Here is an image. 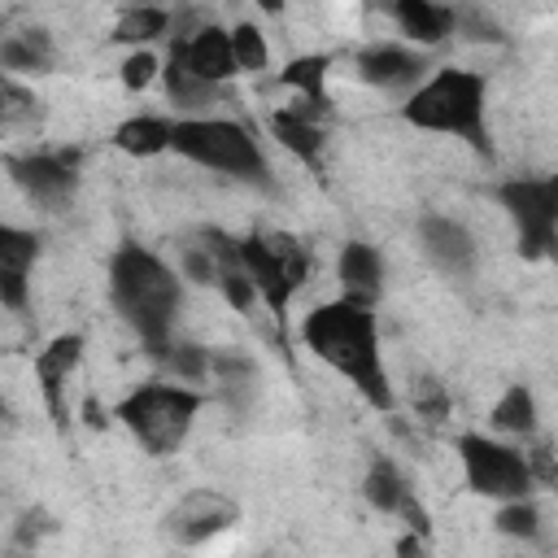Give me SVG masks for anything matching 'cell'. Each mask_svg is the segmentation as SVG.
<instances>
[{"label": "cell", "instance_id": "obj_35", "mask_svg": "<svg viewBox=\"0 0 558 558\" xmlns=\"http://www.w3.org/2000/svg\"><path fill=\"white\" fill-rule=\"evenodd\" d=\"M401 514H405V523H410V532H414V536H423V541L432 536V519H427V510H423L414 497L401 506Z\"/></svg>", "mask_w": 558, "mask_h": 558}, {"label": "cell", "instance_id": "obj_11", "mask_svg": "<svg viewBox=\"0 0 558 558\" xmlns=\"http://www.w3.org/2000/svg\"><path fill=\"white\" fill-rule=\"evenodd\" d=\"M240 262H244V270H248V279H253L257 296L266 301V310H270L275 318H283L296 288H292V279H288V270H283V262H279V253H275V244H270V235H240Z\"/></svg>", "mask_w": 558, "mask_h": 558}, {"label": "cell", "instance_id": "obj_19", "mask_svg": "<svg viewBox=\"0 0 558 558\" xmlns=\"http://www.w3.org/2000/svg\"><path fill=\"white\" fill-rule=\"evenodd\" d=\"M174 140V122L170 118H157V113H140V118H126L118 131H113V144L126 153V157H157L166 153Z\"/></svg>", "mask_w": 558, "mask_h": 558}, {"label": "cell", "instance_id": "obj_1", "mask_svg": "<svg viewBox=\"0 0 558 558\" xmlns=\"http://www.w3.org/2000/svg\"><path fill=\"white\" fill-rule=\"evenodd\" d=\"M305 349L323 357L331 371H340L375 410H392V388L379 362V327H375V305L362 301H327L301 323Z\"/></svg>", "mask_w": 558, "mask_h": 558}, {"label": "cell", "instance_id": "obj_32", "mask_svg": "<svg viewBox=\"0 0 558 558\" xmlns=\"http://www.w3.org/2000/svg\"><path fill=\"white\" fill-rule=\"evenodd\" d=\"M183 275L187 279H196V283H218V262H214V253L201 244V248H187L183 253Z\"/></svg>", "mask_w": 558, "mask_h": 558}, {"label": "cell", "instance_id": "obj_23", "mask_svg": "<svg viewBox=\"0 0 558 558\" xmlns=\"http://www.w3.org/2000/svg\"><path fill=\"white\" fill-rule=\"evenodd\" d=\"M362 493H366V501H371L375 510H384V514H401V506L410 501V488H405L401 471H397L388 458H375V462H371V471H366V480H362Z\"/></svg>", "mask_w": 558, "mask_h": 558}, {"label": "cell", "instance_id": "obj_18", "mask_svg": "<svg viewBox=\"0 0 558 558\" xmlns=\"http://www.w3.org/2000/svg\"><path fill=\"white\" fill-rule=\"evenodd\" d=\"M392 17H397V26L414 44H445L458 31V9L432 4V0H397L392 4Z\"/></svg>", "mask_w": 558, "mask_h": 558}, {"label": "cell", "instance_id": "obj_37", "mask_svg": "<svg viewBox=\"0 0 558 558\" xmlns=\"http://www.w3.org/2000/svg\"><path fill=\"white\" fill-rule=\"evenodd\" d=\"M83 418H87L92 427H105V414H100V405H96V397H87V401H83Z\"/></svg>", "mask_w": 558, "mask_h": 558}, {"label": "cell", "instance_id": "obj_34", "mask_svg": "<svg viewBox=\"0 0 558 558\" xmlns=\"http://www.w3.org/2000/svg\"><path fill=\"white\" fill-rule=\"evenodd\" d=\"M44 532H52V519L44 510H26L22 523H17V545H35Z\"/></svg>", "mask_w": 558, "mask_h": 558}, {"label": "cell", "instance_id": "obj_26", "mask_svg": "<svg viewBox=\"0 0 558 558\" xmlns=\"http://www.w3.org/2000/svg\"><path fill=\"white\" fill-rule=\"evenodd\" d=\"M0 122H4L9 131L39 126V96L26 92V87H22L17 78H9V74H4V83H0Z\"/></svg>", "mask_w": 558, "mask_h": 558}, {"label": "cell", "instance_id": "obj_20", "mask_svg": "<svg viewBox=\"0 0 558 558\" xmlns=\"http://www.w3.org/2000/svg\"><path fill=\"white\" fill-rule=\"evenodd\" d=\"M270 131H275V140L292 153V157H301L305 166H314L318 157H323V126L314 122V118H305V113H296V109H275L270 113Z\"/></svg>", "mask_w": 558, "mask_h": 558}, {"label": "cell", "instance_id": "obj_12", "mask_svg": "<svg viewBox=\"0 0 558 558\" xmlns=\"http://www.w3.org/2000/svg\"><path fill=\"white\" fill-rule=\"evenodd\" d=\"M418 240H423V253L453 279H466L475 270V240L471 231L458 222V218H445V214H427L418 222Z\"/></svg>", "mask_w": 558, "mask_h": 558}, {"label": "cell", "instance_id": "obj_38", "mask_svg": "<svg viewBox=\"0 0 558 558\" xmlns=\"http://www.w3.org/2000/svg\"><path fill=\"white\" fill-rule=\"evenodd\" d=\"M554 257H558V248H554Z\"/></svg>", "mask_w": 558, "mask_h": 558}, {"label": "cell", "instance_id": "obj_3", "mask_svg": "<svg viewBox=\"0 0 558 558\" xmlns=\"http://www.w3.org/2000/svg\"><path fill=\"white\" fill-rule=\"evenodd\" d=\"M484 96H488L484 74L445 65L432 78H423L418 92L405 96L401 118L410 126H418V131H440V135L466 140L480 157H488L493 153V140L484 131Z\"/></svg>", "mask_w": 558, "mask_h": 558}, {"label": "cell", "instance_id": "obj_29", "mask_svg": "<svg viewBox=\"0 0 558 558\" xmlns=\"http://www.w3.org/2000/svg\"><path fill=\"white\" fill-rule=\"evenodd\" d=\"M161 362H166V366H170L179 379L196 384V379H205V375H209V362H214V353H209V349H201V344H170Z\"/></svg>", "mask_w": 558, "mask_h": 558}, {"label": "cell", "instance_id": "obj_8", "mask_svg": "<svg viewBox=\"0 0 558 558\" xmlns=\"http://www.w3.org/2000/svg\"><path fill=\"white\" fill-rule=\"evenodd\" d=\"M13 183L39 201L44 209H65L78 187V148H57V153H31V157H4Z\"/></svg>", "mask_w": 558, "mask_h": 558}, {"label": "cell", "instance_id": "obj_36", "mask_svg": "<svg viewBox=\"0 0 558 558\" xmlns=\"http://www.w3.org/2000/svg\"><path fill=\"white\" fill-rule=\"evenodd\" d=\"M397 558H427V545H423V536H401L397 541Z\"/></svg>", "mask_w": 558, "mask_h": 558}, {"label": "cell", "instance_id": "obj_31", "mask_svg": "<svg viewBox=\"0 0 558 558\" xmlns=\"http://www.w3.org/2000/svg\"><path fill=\"white\" fill-rule=\"evenodd\" d=\"M153 78H157V57H153L148 48L126 52V61H122V87H126V92H144Z\"/></svg>", "mask_w": 558, "mask_h": 558}, {"label": "cell", "instance_id": "obj_22", "mask_svg": "<svg viewBox=\"0 0 558 558\" xmlns=\"http://www.w3.org/2000/svg\"><path fill=\"white\" fill-rule=\"evenodd\" d=\"M161 74H166V92H170V100H174L179 109H201V105H209V100L218 96L214 83H205L201 74H192V65H187V57H183V39H174L170 61H166Z\"/></svg>", "mask_w": 558, "mask_h": 558}, {"label": "cell", "instance_id": "obj_21", "mask_svg": "<svg viewBox=\"0 0 558 558\" xmlns=\"http://www.w3.org/2000/svg\"><path fill=\"white\" fill-rule=\"evenodd\" d=\"M0 65L13 74V70H52V35L44 26H31L22 35H4L0 39Z\"/></svg>", "mask_w": 558, "mask_h": 558}, {"label": "cell", "instance_id": "obj_5", "mask_svg": "<svg viewBox=\"0 0 558 558\" xmlns=\"http://www.w3.org/2000/svg\"><path fill=\"white\" fill-rule=\"evenodd\" d=\"M170 148L179 157L205 166V170L248 179V183H266V157H262L253 131L231 122V118H179Z\"/></svg>", "mask_w": 558, "mask_h": 558}, {"label": "cell", "instance_id": "obj_13", "mask_svg": "<svg viewBox=\"0 0 558 558\" xmlns=\"http://www.w3.org/2000/svg\"><path fill=\"white\" fill-rule=\"evenodd\" d=\"M39 257V235L22 227H0V301L4 310H26V275Z\"/></svg>", "mask_w": 558, "mask_h": 558}, {"label": "cell", "instance_id": "obj_24", "mask_svg": "<svg viewBox=\"0 0 558 558\" xmlns=\"http://www.w3.org/2000/svg\"><path fill=\"white\" fill-rule=\"evenodd\" d=\"M493 427L497 432H510V436H532L536 432V401L523 384H510L497 405H493Z\"/></svg>", "mask_w": 558, "mask_h": 558}, {"label": "cell", "instance_id": "obj_4", "mask_svg": "<svg viewBox=\"0 0 558 558\" xmlns=\"http://www.w3.org/2000/svg\"><path fill=\"white\" fill-rule=\"evenodd\" d=\"M201 392H192V388H183V384H140L135 392H126L122 401H118V418L126 423V432L148 449V453H174L183 440H187V432H192V423H196V414H201Z\"/></svg>", "mask_w": 558, "mask_h": 558}, {"label": "cell", "instance_id": "obj_33", "mask_svg": "<svg viewBox=\"0 0 558 558\" xmlns=\"http://www.w3.org/2000/svg\"><path fill=\"white\" fill-rule=\"evenodd\" d=\"M458 31H462L466 39H493V44L506 39L501 26H497L493 17H484V13H458Z\"/></svg>", "mask_w": 558, "mask_h": 558}, {"label": "cell", "instance_id": "obj_2", "mask_svg": "<svg viewBox=\"0 0 558 558\" xmlns=\"http://www.w3.org/2000/svg\"><path fill=\"white\" fill-rule=\"evenodd\" d=\"M109 296L113 310L122 314V323L144 340V349L153 357H166V349L174 344V318L183 305V288L179 275L148 248L140 244H122L109 257Z\"/></svg>", "mask_w": 558, "mask_h": 558}, {"label": "cell", "instance_id": "obj_30", "mask_svg": "<svg viewBox=\"0 0 558 558\" xmlns=\"http://www.w3.org/2000/svg\"><path fill=\"white\" fill-rule=\"evenodd\" d=\"M414 410H418V418L440 423L449 414V392L436 379H414Z\"/></svg>", "mask_w": 558, "mask_h": 558}, {"label": "cell", "instance_id": "obj_6", "mask_svg": "<svg viewBox=\"0 0 558 558\" xmlns=\"http://www.w3.org/2000/svg\"><path fill=\"white\" fill-rule=\"evenodd\" d=\"M458 458H462L471 493H480V497L523 501L532 493V480H536L532 462L514 445H501V440H488L480 432H466V436H458Z\"/></svg>", "mask_w": 558, "mask_h": 558}, {"label": "cell", "instance_id": "obj_14", "mask_svg": "<svg viewBox=\"0 0 558 558\" xmlns=\"http://www.w3.org/2000/svg\"><path fill=\"white\" fill-rule=\"evenodd\" d=\"M78 357H83V336H78V331L57 336V340H52L48 349H39V357H35V379H39V388H44V401H48V414L57 418V427L65 423L61 388H65L70 371L78 366Z\"/></svg>", "mask_w": 558, "mask_h": 558}, {"label": "cell", "instance_id": "obj_15", "mask_svg": "<svg viewBox=\"0 0 558 558\" xmlns=\"http://www.w3.org/2000/svg\"><path fill=\"white\" fill-rule=\"evenodd\" d=\"M336 279L344 288L349 301H362V305H375V296L384 292V257L375 244H362V240H349L336 257Z\"/></svg>", "mask_w": 558, "mask_h": 558}, {"label": "cell", "instance_id": "obj_16", "mask_svg": "<svg viewBox=\"0 0 558 558\" xmlns=\"http://www.w3.org/2000/svg\"><path fill=\"white\" fill-rule=\"evenodd\" d=\"M183 57H187L192 74H201V78L214 83V87H222L227 78L240 74L235 48H231V31H222V26H214V22L201 26L192 39H183Z\"/></svg>", "mask_w": 558, "mask_h": 558}, {"label": "cell", "instance_id": "obj_7", "mask_svg": "<svg viewBox=\"0 0 558 558\" xmlns=\"http://www.w3.org/2000/svg\"><path fill=\"white\" fill-rule=\"evenodd\" d=\"M497 201L506 205L519 253L523 257H554L558 248V174L549 179H510L497 187Z\"/></svg>", "mask_w": 558, "mask_h": 558}, {"label": "cell", "instance_id": "obj_28", "mask_svg": "<svg viewBox=\"0 0 558 558\" xmlns=\"http://www.w3.org/2000/svg\"><path fill=\"white\" fill-rule=\"evenodd\" d=\"M497 532L501 536H519V541H536L541 536V510L523 497V501H506L497 510Z\"/></svg>", "mask_w": 558, "mask_h": 558}, {"label": "cell", "instance_id": "obj_10", "mask_svg": "<svg viewBox=\"0 0 558 558\" xmlns=\"http://www.w3.org/2000/svg\"><path fill=\"white\" fill-rule=\"evenodd\" d=\"M423 74H427V57L423 52H410L401 44H371L357 52V78L371 83V87H384V92H418L423 87Z\"/></svg>", "mask_w": 558, "mask_h": 558}, {"label": "cell", "instance_id": "obj_17", "mask_svg": "<svg viewBox=\"0 0 558 558\" xmlns=\"http://www.w3.org/2000/svg\"><path fill=\"white\" fill-rule=\"evenodd\" d=\"M327 65H331L327 52H305V57H292V61L279 70V83L301 92L296 113H305V118H323V113H331V100H327V92H323V83H327Z\"/></svg>", "mask_w": 558, "mask_h": 558}, {"label": "cell", "instance_id": "obj_9", "mask_svg": "<svg viewBox=\"0 0 558 558\" xmlns=\"http://www.w3.org/2000/svg\"><path fill=\"white\" fill-rule=\"evenodd\" d=\"M231 523H235V501L222 497L218 488H192L166 514V532L174 536V545H205L209 536L227 532Z\"/></svg>", "mask_w": 558, "mask_h": 558}, {"label": "cell", "instance_id": "obj_25", "mask_svg": "<svg viewBox=\"0 0 558 558\" xmlns=\"http://www.w3.org/2000/svg\"><path fill=\"white\" fill-rule=\"evenodd\" d=\"M166 26H170V13H166V9H122V17H118V26H113L109 39L144 48V44H153L157 35H166Z\"/></svg>", "mask_w": 558, "mask_h": 558}, {"label": "cell", "instance_id": "obj_27", "mask_svg": "<svg viewBox=\"0 0 558 558\" xmlns=\"http://www.w3.org/2000/svg\"><path fill=\"white\" fill-rule=\"evenodd\" d=\"M231 48H235V65L244 74H257L270 61V48H266V35H262L257 22H235L231 26Z\"/></svg>", "mask_w": 558, "mask_h": 558}]
</instances>
